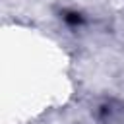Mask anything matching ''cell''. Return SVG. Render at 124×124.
<instances>
[{"label":"cell","instance_id":"1","mask_svg":"<svg viewBox=\"0 0 124 124\" xmlns=\"http://www.w3.org/2000/svg\"><path fill=\"white\" fill-rule=\"evenodd\" d=\"M64 21L70 25H78V23H81V16L76 12H64Z\"/></svg>","mask_w":124,"mask_h":124}]
</instances>
